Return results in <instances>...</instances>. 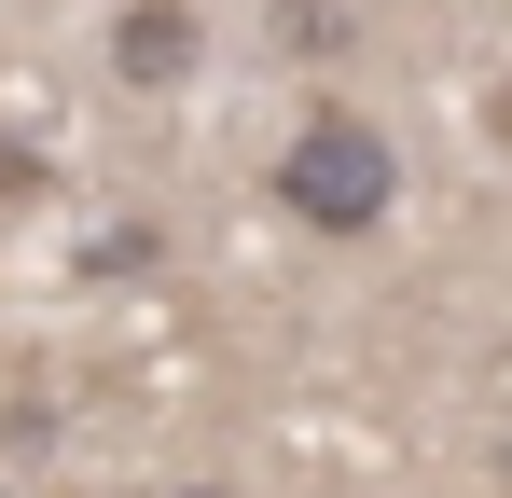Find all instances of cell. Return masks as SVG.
<instances>
[{
    "mask_svg": "<svg viewBox=\"0 0 512 498\" xmlns=\"http://www.w3.org/2000/svg\"><path fill=\"white\" fill-rule=\"evenodd\" d=\"M388 194H402L388 125H374V111H346V97H319V111L291 125V153H277V208H291L305 236H374V222H388Z\"/></svg>",
    "mask_w": 512,
    "mask_h": 498,
    "instance_id": "6da1fadb",
    "label": "cell"
},
{
    "mask_svg": "<svg viewBox=\"0 0 512 498\" xmlns=\"http://www.w3.org/2000/svg\"><path fill=\"white\" fill-rule=\"evenodd\" d=\"M208 56V28H194V0H125L111 14V83H139V97H180Z\"/></svg>",
    "mask_w": 512,
    "mask_h": 498,
    "instance_id": "7a4b0ae2",
    "label": "cell"
},
{
    "mask_svg": "<svg viewBox=\"0 0 512 498\" xmlns=\"http://www.w3.org/2000/svg\"><path fill=\"white\" fill-rule=\"evenodd\" d=\"M14 194H28V153H14V139H0V208H14Z\"/></svg>",
    "mask_w": 512,
    "mask_h": 498,
    "instance_id": "3957f363",
    "label": "cell"
},
{
    "mask_svg": "<svg viewBox=\"0 0 512 498\" xmlns=\"http://www.w3.org/2000/svg\"><path fill=\"white\" fill-rule=\"evenodd\" d=\"M499 153H512V83H499Z\"/></svg>",
    "mask_w": 512,
    "mask_h": 498,
    "instance_id": "277c9868",
    "label": "cell"
},
{
    "mask_svg": "<svg viewBox=\"0 0 512 498\" xmlns=\"http://www.w3.org/2000/svg\"><path fill=\"white\" fill-rule=\"evenodd\" d=\"M167 498H222V485H167Z\"/></svg>",
    "mask_w": 512,
    "mask_h": 498,
    "instance_id": "5b68a950",
    "label": "cell"
},
{
    "mask_svg": "<svg viewBox=\"0 0 512 498\" xmlns=\"http://www.w3.org/2000/svg\"><path fill=\"white\" fill-rule=\"evenodd\" d=\"M499 485H512V443H499Z\"/></svg>",
    "mask_w": 512,
    "mask_h": 498,
    "instance_id": "8992f818",
    "label": "cell"
},
{
    "mask_svg": "<svg viewBox=\"0 0 512 498\" xmlns=\"http://www.w3.org/2000/svg\"><path fill=\"white\" fill-rule=\"evenodd\" d=\"M0 498H14V485H0Z\"/></svg>",
    "mask_w": 512,
    "mask_h": 498,
    "instance_id": "52a82bcc",
    "label": "cell"
}]
</instances>
